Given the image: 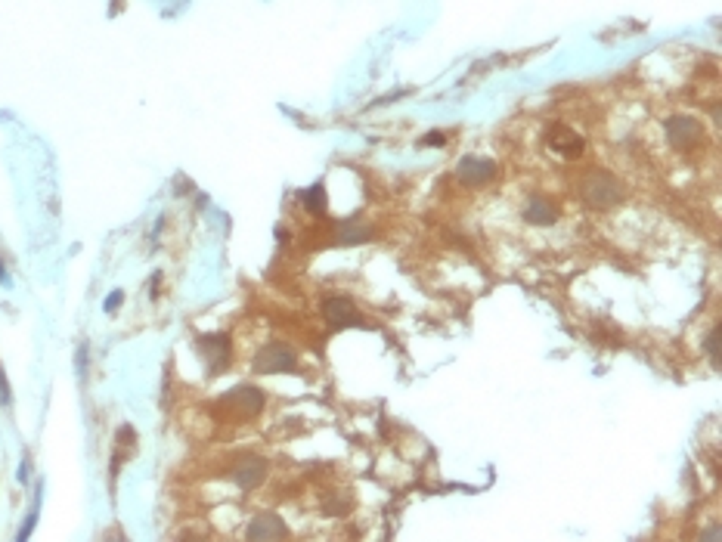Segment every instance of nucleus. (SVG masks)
I'll return each mask as SVG.
<instances>
[{"mask_svg": "<svg viewBox=\"0 0 722 542\" xmlns=\"http://www.w3.org/2000/svg\"><path fill=\"white\" fill-rule=\"evenodd\" d=\"M583 198H586L592 208H611V205L623 202V186L617 183V177L604 174V170H592V174L583 180Z\"/></svg>", "mask_w": 722, "mask_h": 542, "instance_id": "nucleus-1", "label": "nucleus"}, {"mask_svg": "<svg viewBox=\"0 0 722 542\" xmlns=\"http://www.w3.org/2000/svg\"><path fill=\"white\" fill-rule=\"evenodd\" d=\"M254 372L258 375H279V372H295L298 369V356L288 344H279V341H273V344H267L264 351H258L254 356Z\"/></svg>", "mask_w": 722, "mask_h": 542, "instance_id": "nucleus-2", "label": "nucleus"}, {"mask_svg": "<svg viewBox=\"0 0 722 542\" xmlns=\"http://www.w3.org/2000/svg\"><path fill=\"white\" fill-rule=\"evenodd\" d=\"M456 177L462 186H487L496 177V164L490 159H478V155H465L456 164Z\"/></svg>", "mask_w": 722, "mask_h": 542, "instance_id": "nucleus-3", "label": "nucleus"}, {"mask_svg": "<svg viewBox=\"0 0 722 542\" xmlns=\"http://www.w3.org/2000/svg\"><path fill=\"white\" fill-rule=\"evenodd\" d=\"M220 400H223L226 409H233V413H239V415H258L260 409H264V394H260L258 388H251V384L233 388L230 394H223Z\"/></svg>", "mask_w": 722, "mask_h": 542, "instance_id": "nucleus-4", "label": "nucleus"}, {"mask_svg": "<svg viewBox=\"0 0 722 542\" xmlns=\"http://www.w3.org/2000/svg\"><path fill=\"white\" fill-rule=\"evenodd\" d=\"M666 136H670V143L676 149H691L700 143L704 127H700L694 118H689V115H676V118L666 121Z\"/></svg>", "mask_w": 722, "mask_h": 542, "instance_id": "nucleus-5", "label": "nucleus"}, {"mask_svg": "<svg viewBox=\"0 0 722 542\" xmlns=\"http://www.w3.org/2000/svg\"><path fill=\"white\" fill-rule=\"evenodd\" d=\"M198 353H202L208 372L217 375L230 362V338L226 335H205V338H198Z\"/></svg>", "mask_w": 722, "mask_h": 542, "instance_id": "nucleus-6", "label": "nucleus"}, {"mask_svg": "<svg viewBox=\"0 0 722 542\" xmlns=\"http://www.w3.org/2000/svg\"><path fill=\"white\" fill-rule=\"evenodd\" d=\"M322 317L332 322L335 328H356L363 326V317L347 298H326L322 301Z\"/></svg>", "mask_w": 722, "mask_h": 542, "instance_id": "nucleus-7", "label": "nucleus"}, {"mask_svg": "<svg viewBox=\"0 0 722 542\" xmlns=\"http://www.w3.org/2000/svg\"><path fill=\"white\" fill-rule=\"evenodd\" d=\"M230 477H233V484L242 486V490H254V486L267 477V462H264V459H258V456H245V459H239V462L233 465Z\"/></svg>", "mask_w": 722, "mask_h": 542, "instance_id": "nucleus-8", "label": "nucleus"}, {"mask_svg": "<svg viewBox=\"0 0 722 542\" xmlns=\"http://www.w3.org/2000/svg\"><path fill=\"white\" fill-rule=\"evenodd\" d=\"M285 533H288L285 520L273 511L258 514V518H251V524H249V539H283Z\"/></svg>", "mask_w": 722, "mask_h": 542, "instance_id": "nucleus-9", "label": "nucleus"}, {"mask_svg": "<svg viewBox=\"0 0 722 542\" xmlns=\"http://www.w3.org/2000/svg\"><path fill=\"white\" fill-rule=\"evenodd\" d=\"M524 221L533 223V226H552L555 221H558V208H555L549 198L533 196L531 202L524 205Z\"/></svg>", "mask_w": 722, "mask_h": 542, "instance_id": "nucleus-10", "label": "nucleus"}, {"mask_svg": "<svg viewBox=\"0 0 722 542\" xmlns=\"http://www.w3.org/2000/svg\"><path fill=\"white\" fill-rule=\"evenodd\" d=\"M549 143H552L558 152H565L567 159H576V155H583V140L576 134H570L565 127H555L552 136H549Z\"/></svg>", "mask_w": 722, "mask_h": 542, "instance_id": "nucleus-11", "label": "nucleus"}, {"mask_svg": "<svg viewBox=\"0 0 722 542\" xmlns=\"http://www.w3.org/2000/svg\"><path fill=\"white\" fill-rule=\"evenodd\" d=\"M375 236V230L369 223H341L338 226V242L341 245H356V242H369Z\"/></svg>", "mask_w": 722, "mask_h": 542, "instance_id": "nucleus-12", "label": "nucleus"}, {"mask_svg": "<svg viewBox=\"0 0 722 542\" xmlns=\"http://www.w3.org/2000/svg\"><path fill=\"white\" fill-rule=\"evenodd\" d=\"M298 198L307 211H313V214H322V211H326V186H322V183H313V186L304 189Z\"/></svg>", "mask_w": 722, "mask_h": 542, "instance_id": "nucleus-13", "label": "nucleus"}, {"mask_svg": "<svg viewBox=\"0 0 722 542\" xmlns=\"http://www.w3.org/2000/svg\"><path fill=\"white\" fill-rule=\"evenodd\" d=\"M707 356H710L713 366H722V356H719V328H710V335H707Z\"/></svg>", "mask_w": 722, "mask_h": 542, "instance_id": "nucleus-14", "label": "nucleus"}, {"mask_svg": "<svg viewBox=\"0 0 722 542\" xmlns=\"http://www.w3.org/2000/svg\"><path fill=\"white\" fill-rule=\"evenodd\" d=\"M38 511H40V490H38V499H34V509L29 511V518H25L22 530H19V539H29V536H31V527H34V520H38Z\"/></svg>", "mask_w": 722, "mask_h": 542, "instance_id": "nucleus-15", "label": "nucleus"}, {"mask_svg": "<svg viewBox=\"0 0 722 542\" xmlns=\"http://www.w3.org/2000/svg\"><path fill=\"white\" fill-rule=\"evenodd\" d=\"M10 403H13V390H10L6 375H3V366H0V406H10Z\"/></svg>", "mask_w": 722, "mask_h": 542, "instance_id": "nucleus-16", "label": "nucleus"}, {"mask_svg": "<svg viewBox=\"0 0 722 542\" xmlns=\"http://www.w3.org/2000/svg\"><path fill=\"white\" fill-rule=\"evenodd\" d=\"M121 301H125V292H121V288H115V292L106 298V313H115V310H118Z\"/></svg>", "mask_w": 722, "mask_h": 542, "instance_id": "nucleus-17", "label": "nucleus"}, {"mask_svg": "<svg viewBox=\"0 0 722 542\" xmlns=\"http://www.w3.org/2000/svg\"><path fill=\"white\" fill-rule=\"evenodd\" d=\"M84 372H87V347L81 344L78 347V375H81V378H84Z\"/></svg>", "mask_w": 722, "mask_h": 542, "instance_id": "nucleus-18", "label": "nucleus"}, {"mask_svg": "<svg viewBox=\"0 0 722 542\" xmlns=\"http://www.w3.org/2000/svg\"><path fill=\"white\" fill-rule=\"evenodd\" d=\"M422 146H444V134H428V136H422Z\"/></svg>", "mask_w": 722, "mask_h": 542, "instance_id": "nucleus-19", "label": "nucleus"}, {"mask_svg": "<svg viewBox=\"0 0 722 542\" xmlns=\"http://www.w3.org/2000/svg\"><path fill=\"white\" fill-rule=\"evenodd\" d=\"M19 480H22V484H25V480H29V459H25V462H22V468H19Z\"/></svg>", "mask_w": 722, "mask_h": 542, "instance_id": "nucleus-20", "label": "nucleus"}, {"mask_svg": "<svg viewBox=\"0 0 722 542\" xmlns=\"http://www.w3.org/2000/svg\"><path fill=\"white\" fill-rule=\"evenodd\" d=\"M0 282H6V273H3V264H0Z\"/></svg>", "mask_w": 722, "mask_h": 542, "instance_id": "nucleus-21", "label": "nucleus"}]
</instances>
